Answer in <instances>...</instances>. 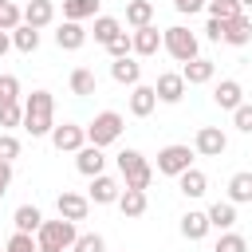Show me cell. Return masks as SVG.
I'll list each match as a JSON object with an SVG mask.
<instances>
[{
	"mask_svg": "<svg viewBox=\"0 0 252 252\" xmlns=\"http://www.w3.org/2000/svg\"><path fill=\"white\" fill-rule=\"evenodd\" d=\"M24 130L32 138H43L55 130V98L51 91H32L24 98Z\"/></svg>",
	"mask_w": 252,
	"mask_h": 252,
	"instance_id": "cell-1",
	"label": "cell"
},
{
	"mask_svg": "<svg viewBox=\"0 0 252 252\" xmlns=\"http://www.w3.org/2000/svg\"><path fill=\"white\" fill-rule=\"evenodd\" d=\"M83 130H87V146L106 150V146H114L122 138V114L118 110H98L91 118V126H83Z\"/></svg>",
	"mask_w": 252,
	"mask_h": 252,
	"instance_id": "cell-2",
	"label": "cell"
},
{
	"mask_svg": "<svg viewBox=\"0 0 252 252\" xmlns=\"http://www.w3.org/2000/svg\"><path fill=\"white\" fill-rule=\"evenodd\" d=\"M118 173H122L126 189H150V181H154V165L138 150H122L118 154Z\"/></svg>",
	"mask_w": 252,
	"mask_h": 252,
	"instance_id": "cell-3",
	"label": "cell"
},
{
	"mask_svg": "<svg viewBox=\"0 0 252 252\" xmlns=\"http://www.w3.org/2000/svg\"><path fill=\"white\" fill-rule=\"evenodd\" d=\"M75 236H79L75 220H63V217H59V220H43V224H39L35 244H39V248H63V252H67V248L75 244Z\"/></svg>",
	"mask_w": 252,
	"mask_h": 252,
	"instance_id": "cell-4",
	"label": "cell"
},
{
	"mask_svg": "<svg viewBox=\"0 0 252 252\" xmlns=\"http://www.w3.org/2000/svg\"><path fill=\"white\" fill-rule=\"evenodd\" d=\"M161 47H165L177 63L197 59V35H193L189 28H181V24H173V28H165V32H161Z\"/></svg>",
	"mask_w": 252,
	"mask_h": 252,
	"instance_id": "cell-5",
	"label": "cell"
},
{
	"mask_svg": "<svg viewBox=\"0 0 252 252\" xmlns=\"http://www.w3.org/2000/svg\"><path fill=\"white\" fill-rule=\"evenodd\" d=\"M185 169H193V150H189V146H165V150L158 154V173L181 177Z\"/></svg>",
	"mask_w": 252,
	"mask_h": 252,
	"instance_id": "cell-6",
	"label": "cell"
},
{
	"mask_svg": "<svg viewBox=\"0 0 252 252\" xmlns=\"http://www.w3.org/2000/svg\"><path fill=\"white\" fill-rule=\"evenodd\" d=\"M224 150H228V138H224L220 126H201V130H197V138H193V154H201V158H220Z\"/></svg>",
	"mask_w": 252,
	"mask_h": 252,
	"instance_id": "cell-7",
	"label": "cell"
},
{
	"mask_svg": "<svg viewBox=\"0 0 252 252\" xmlns=\"http://www.w3.org/2000/svg\"><path fill=\"white\" fill-rule=\"evenodd\" d=\"M51 146H55L59 154H79V150L87 146V130L75 126V122H63V126L51 130Z\"/></svg>",
	"mask_w": 252,
	"mask_h": 252,
	"instance_id": "cell-8",
	"label": "cell"
},
{
	"mask_svg": "<svg viewBox=\"0 0 252 252\" xmlns=\"http://www.w3.org/2000/svg\"><path fill=\"white\" fill-rule=\"evenodd\" d=\"M154 94H158V102L177 106V102L185 98V79H181V71H161L158 83H154Z\"/></svg>",
	"mask_w": 252,
	"mask_h": 252,
	"instance_id": "cell-9",
	"label": "cell"
},
{
	"mask_svg": "<svg viewBox=\"0 0 252 252\" xmlns=\"http://www.w3.org/2000/svg\"><path fill=\"white\" fill-rule=\"evenodd\" d=\"M118 197H122V181H118V177H110V173L91 177V193H87L91 205H114Z\"/></svg>",
	"mask_w": 252,
	"mask_h": 252,
	"instance_id": "cell-10",
	"label": "cell"
},
{
	"mask_svg": "<svg viewBox=\"0 0 252 252\" xmlns=\"http://www.w3.org/2000/svg\"><path fill=\"white\" fill-rule=\"evenodd\" d=\"M55 209H59V217L63 220H87V213H91V201L83 197V193H71V189H63L59 193V201H55Z\"/></svg>",
	"mask_w": 252,
	"mask_h": 252,
	"instance_id": "cell-11",
	"label": "cell"
},
{
	"mask_svg": "<svg viewBox=\"0 0 252 252\" xmlns=\"http://www.w3.org/2000/svg\"><path fill=\"white\" fill-rule=\"evenodd\" d=\"M130 51H134V55H158V51H161V32H158L154 24L134 28V32H130Z\"/></svg>",
	"mask_w": 252,
	"mask_h": 252,
	"instance_id": "cell-12",
	"label": "cell"
},
{
	"mask_svg": "<svg viewBox=\"0 0 252 252\" xmlns=\"http://www.w3.org/2000/svg\"><path fill=\"white\" fill-rule=\"evenodd\" d=\"M213 75H217V63H213V59H205V55H197V59H189V63L181 67V79H185V87L213 83Z\"/></svg>",
	"mask_w": 252,
	"mask_h": 252,
	"instance_id": "cell-13",
	"label": "cell"
},
{
	"mask_svg": "<svg viewBox=\"0 0 252 252\" xmlns=\"http://www.w3.org/2000/svg\"><path fill=\"white\" fill-rule=\"evenodd\" d=\"M213 102H217L220 110H236V106L244 102V87H240L236 79H220V83L213 87Z\"/></svg>",
	"mask_w": 252,
	"mask_h": 252,
	"instance_id": "cell-14",
	"label": "cell"
},
{
	"mask_svg": "<svg viewBox=\"0 0 252 252\" xmlns=\"http://www.w3.org/2000/svg\"><path fill=\"white\" fill-rule=\"evenodd\" d=\"M110 79H114V83H122V87H138V83H142V63H138L134 55L114 59V63H110Z\"/></svg>",
	"mask_w": 252,
	"mask_h": 252,
	"instance_id": "cell-15",
	"label": "cell"
},
{
	"mask_svg": "<svg viewBox=\"0 0 252 252\" xmlns=\"http://www.w3.org/2000/svg\"><path fill=\"white\" fill-rule=\"evenodd\" d=\"M154 106H158L154 87H146V83L130 87V114H134V118H150V114H154Z\"/></svg>",
	"mask_w": 252,
	"mask_h": 252,
	"instance_id": "cell-16",
	"label": "cell"
},
{
	"mask_svg": "<svg viewBox=\"0 0 252 252\" xmlns=\"http://www.w3.org/2000/svg\"><path fill=\"white\" fill-rule=\"evenodd\" d=\"M75 165H79L83 177H98V173L106 169V154H102L98 146H83V150L75 154Z\"/></svg>",
	"mask_w": 252,
	"mask_h": 252,
	"instance_id": "cell-17",
	"label": "cell"
},
{
	"mask_svg": "<svg viewBox=\"0 0 252 252\" xmlns=\"http://www.w3.org/2000/svg\"><path fill=\"white\" fill-rule=\"evenodd\" d=\"M51 20H55V4H51V0H28V4H24V24H28V28L39 32V28H47Z\"/></svg>",
	"mask_w": 252,
	"mask_h": 252,
	"instance_id": "cell-18",
	"label": "cell"
},
{
	"mask_svg": "<svg viewBox=\"0 0 252 252\" xmlns=\"http://www.w3.org/2000/svg\"><path fill=\"white\" fill-rule=\"evenodd\" d=\"M224 43H232V47H248V43H252V20H248L244 12L224 24Z\"/></svg>",
	"mask_w": 252,
	"mask_h": 252,
	"instance_id": "cell-19",
	"label": "cell"
},
{
	"mask_svg": "<svg viewBox=\"0 0 252 252\" xmlns=\"http://www.w3.org/2000/svg\"><path fill=\"white\" fill-rule=\"evenodd\" d=\"M55 43H59V51H79V47L87 43V32H83V24H71V20H63V24H59V32H55Z\"/></svg>",
	"mask_w": 252,
	"mask_h": 252,
	"instance_id": "cell-20",
	"label": "cell"
},
{
	"mask_svg": "<svg viewBox=\"0 0 252 252\" xmlns=\"http://www.w3.org/2000/svg\"><path fill=\"white\" fill-rule=\"evenodd\" d=\"M205 217H209V228L228 232V228L236 224V205H232V201H217V205H209V209H205Z\"/></svg>",
	"mask_w": 252,
	"mask_h": 252,
	"instance_id": "cell-21",
	"label": "cell"
},
{
	"mask_svg": "<svg viewBox=\"0 0 252 252\" xmlns=\"http://www.w3.org/2000/svg\"><path fill=\"white\" fill-rule=\"evenodd\" d=\"M177 189H181L189 201H197V197H205V189H209V177H205L201 169H185V173L177 177Z\"/></svg>",
	"mask_w": 252,
	"mask_h": 252,
	"instance_id": "cell-22",
	"label": "cell"
},
{
	"mask_svg": "<svg viewBox=\"0 0 252 252\" xmlns=\"http://www.w3.org/2000/svg\"><path fill=\"white\" fill-rule=\"evenodd\" d=\"M114 205L122 209V217H130V220H134V217H142V213H146V205H150V201H146V189H122V197H118Z\"/></svg>",
	"mask_w": 252,
	"mask_h": 252,
	"instance_id": "cell-23",
	"label": "cell"
},
{
	"mask_svg": "<svg viewBox=\"0 0 252 252\" xmlns=\"http://www.w3.org/2000/svg\"><path fill=\"white\" fill-rule=\"evenodd\" d=\"M12 224H16V232L35 236V232H39V224H43V213H39L35 205H20V209H16V217H12Z\"/></svg>",
	"mask_w": 252,
	"mask_h": 252,
	"instance_id": "cell-24",
	"label": "cell"
},
{
	"mask_svg": "<svg viewBox=\"0 0 252 252\" xmlns=\"http://www.w3.org/2000/svg\"><path fill=\"white\" fill-rule=\"evenodd\" d=\"M181 236H185V240H205V236H209V217L197 213V209H189V213L181 217Z\"/></svg>",
	"mask_w": 252,
	"mask_h": 252,
	"instance_id": "cell-25",
	"label": "cell"
},
{
	"mask_svg": "<svg viewBox=\"0 0 252 252\" xmlns=\"http://www.w3.org/2000/svg\"><path fill=\"white\" fill-rule=\"evenodd\" d=\"M228 201H232V205H248V201H252V173H248V169L228 177Z\"/></svg>",
	"mask_w": 252,
	"mask_h": 252,
	"instance_id": "cell-26",
	"label": "cell"
},
{
	"mask_svg": "<svg viewBox=\"0 0 252 252\" xmlns=\"http://www.w3.org/2000/svg\"><path fill=\"white\" fill-rule=\"evenodd\" d=\"M91 16H98V0H63V20L83 24Z\"/></svg>",
	"mask_w": 252,
	"mask_h": 252,
	"instance_id": "cell-27",
	"label": "cell"
},
{
	"mask_svg": "<svg viewBox=\"0 0 252 252\" xmlns=\"http://www.w3.org/2000/svg\"><path fill=\"white\" fill-rule=\"evenodd\" d=\"M126 24H130V28L154 24V0H130V4H126Z\"/></svg>",
	"mask_w": 252,
	"mask_h": 252,
	"instance_id": "cell-28",
	"label": "cell"
},
{
	"mask_svg": "<svg viewBox=\"0 0 252 252\" xmlns=\"http://www.w3.org/2000/svg\"><path fill=\"white\" fill-rule=\"evenodd\" d=\"M114 35H122V20H114V16H94V43H110Z\"/></svg>",
	"mask_w": 252,
	"mask_h": 252,
	"instance_id": "cell-29",
	"label": "cell"
},
{
	"mask_svg": "<svg viewBox=\"0 0 252 252\" xmlns=\"http://www.w3.org/2000/svg\"><path fill=\"white\" fill-rule=\"evenodd\" d=\"M94 87H98V79H94V71H91V67H75V71H71V91H75L79 98L94 94Z\"/></svg>",
	"mask_w": 252,
	"mask_h": 252,
	"instance_id": "cell-30",
	"label": "cell"
},
{
	"mask_svg": "<svg viewBox=\"0 0 252 252\" xmlns=\"http://www.w3.org/2000/svg\"><path fill=\"white\" fill-rule=\"evenodd\" d=\"M12 47H16V51H24V55H32V51L39 47V32H35V28H28V24H20V28L12 32Z\"/></svg>",
	"mask_w": 252,
	"mask_h": 252,
	"instance_id": "cell-31",
	"label": "cell"
},
{
	"mask_svg": "<svg viewBox=\"0 0 252 252\" xmlns=\"http://www.w3.org/2000/svg\"><path fill=\"white\" fill-rule=\"evenodd\" d=\"M20 24H24V8H20V4H12V0H0V32H8V35H12Z\"/></svg>",
	"mask_w": 252,
	"mask_h": 252,
	"instance_id": "cell-32",
	"label": "cell"
},
{
	"mask_svg": "<svg viewBox=\"0 0 252 252\" xmlns=\"http://www.w3.org/2000/svg\"><path fill=\"white\" fill-rule=\"evenodd\" d=\"M205 8H209V20H220V24H228V20L240 16V4L236 0H209Z\"/></svg>",
	"mask_w": 252,
	"mask_h": 252,
	"instance_id": "cell-33",
	"label": "cell"
},
{
	"mask_svg": "<svg viewBox=\"0 0 252 252\" xmlns=\"http://www.w3.org/2000/svg\"><path fill=\"white\" fill-rule=\"evenodd\" d=\"M12 126H24V106H20V102L0 106V130H4V134H12Z\"/></svg>",
	"mask_w": 252,
	"mask_h": 252,
	"instance_id": "cell-34",
	"label": "cell"
},
{
	"mask_svg": "<svg viewBox=\"0 0 252 252\" xmlns=\"http://www.w3.org/2000/svg\"><path fill=\"white\" fill-rule=\"evenodd\" d=\"M71 252H106V240L98 232H79L75 244H71Z\"/></svg>",
	"mask_w": 252,
	"mask_h": 252,
	"instance_id": "cell-35",
	"label": "cell"
},
{
	"mask_svg": "<svg viewBox=\"0 0 252 252\" xmlns=\"http://www.w3.org/2000/svg\"><path fill=\"white\" fill-rule=\"evenodd\" d=\"M20 102V79L16 75H0V106Z\"/></svg>",
	"mask_w": 252,
	"mask_h": 252,
	"instance_id": "cell-36",
	"label": "cell"
},
{
	"mask_svg": "<svg viewBox=\"0 0 252 252\" xmlns=\"http://www.w3.org/2000/svg\"><path fill=\"white\" fill-rule=\"evenodd\" d=\"M213 252H248V240L240 232H220V240H217Z\"/></svg>",
	"mask_w": 252,
	"mask_h": 252,
	"instance_id": "cell-37",
	"label": "cell"
},
{
	"mask_svg": "<svg viewBox=\"0 0 252 252\" xmlns=\"http://www.w3.org/2000/svg\"><path fill=\"white\" fill-rule=\"evenodd\" d=\"M4 252H39V244H35V236H28V232H12V240L4 244Z\"/></svg>",
	"mask_w": 252,
	"mask_h": 252,
	"instance_id": "cell-38",
	"label": "cell"
},
{
	"mask_svg": "<svg viewBox=\"0 0 252 252\" xmlns=\"http://www.w3.org/2000/svg\"><path fill=\"white\" fill-rule=\"evenodd\" d=\"M232 126H236L240 134H252V102H240V106L232 110Z\"/></svg>",
	"mask_w": 252,
	"mask_h": 252,
	"instance_id": "cell-39",
	"label": "cell"
},
{
	"mask_svg": "<svg viewBox=\"0 0 252 252\" xmlns=\"http://www.w3.org/2000/svg\"><path fill=\"white\" fill-rule=\"evenodd\" d=\"M20 158V138L0 130V161H16Z\"/></svg>",
	"mask_w": 252,
	"mask_h": 252,
	"instance_id": "cell-40",
	"label": "cell"
},
{
	"mask_svg": "<svg viewBox=\"0 0 252 252\" xmlns=\"http://www.w3.org/2000/svg\"><path fill=\"white\" fill-rule=\"evenodd\" d=\"M106 51H110V59H126V55H134V51H130V32L114 35V39L106 43Z\"/></svg>",
	"mask_w": 252,
	"mask_h": 252,
	"instance_id": "cell-41",
	"label": "cell"
},
{
	"mask_svg": "<svg viewBox=\"0 0 252 252\" xmlns=\"http://www.w3.org/2000/svg\"><path fill=\"white\" fill-rule=\"evenodd\" d=\"M173 8H177L181 16H193V12H201V8H205V0H173Z\"/></svg>",
	"mask_w": 252,
	"mask_h": 252,
	"instance_id": "cell-42",
	"label": "cell"
},
{
	"mask_svg": "<svg viewBox=\"0 0 252 252\" xmlns=\"http://www.w3.org/2000/svg\"><path fill=\"white\" fill-rule=\"evenodd\" d=\"M205 35H209L213 43H220V39H224V24H220V20H209V24H205Z\"/></svg>",
	"mask_w": 252,
	"mask_h": 252,
	"instance_id": "cell-43",
	"label": "cell"
},
{
	"mask_svg": "<svg viewBox=\"0 0 252 252\" xmlns=\"http://www.w3.org/2000/svg\"><path fill=\"white\" fill-rule=\"evenodd\" d=\"M8 185H12V161H0V197L8 193Z\"/></svg>",
	"mask_w": 252,
	"mask_h": 252,
	"instance_id": "cell-44",
	"label": "cell"
},
{
	"mask_svg": "<svg viewBox=\"0 0 252 252\" xmlns=\"http://www.w3.org/2000/svg\"><path fill=\"white\" fill-rule=\"evenodd\" d=\"M8 47H12V35H8V32H0V55H4Z\"/></svg>",
	"mask_w": 252,
	"mask_h": 252,
	"instance_id": "cell-45",
	"label": "cell"
},
{
	"mask_svg": "<svg viewBox=\"0 0 252 252\" xmlns=\"http://www.w3.org/2000/svg\"><path fill=\"white\" fill-rule=\"evenodd\" d=\"M236 4H240V12H248V8H252V0H236Z\"/></svg>",
	"mask_w": 252,
	"mask_h": 252,
	"instance_id": "cell-46",
	"label": "cell"
},
{
	"mask_svg": "<svg viewBox=\"0 0 252 252\" xmlns=\"http://www.w3.org/2000/svg\"><path fill=\"white\" fill-rule=\"evenodd\" d=\"M39 252H63V248H39Z\"/></svg>",
	"mask_w": 252,
	"mask_h": 252,
	"instance_id": "cell-47",
	"label": "cell"
},
{
	"mask_svg": "<svg viewBox=\"0 0 252 252\" xmlns=\"http://www.w3.org/2000/svg\"><path fill=\"white\" fill-rule=\"evenodd\" d=\"M12 4H16V0H12Z\"/></svg>",
	"mask_w": 252,
	"mask_h": 252,
	"instance_id": "cell-48",
	"label": "cell"
},
{
	"mask_svg": "<svg viewBox=\"0 0 252 252\" xmlns=\"http://www.w3.org/2000/svg\"><path fill=\"white\" fill-rule=\"evenodd\" d=\"M205 4H209V0H205Z\"/></svg>",
	"mask_w": 252,
	"mask_h": 252,
	"instance_id": "cell-49",
	"label": "cell"
},
{
	"mask_svg": "<svg viewBox=\"0 0 252 252\" xmlns=\"http://www.w3.org/2000/svg\"><path fill=\"white\" fill-rule=\"evenodd\" d=\"M0 252H4V248H0Z\"/></svg>",
	"mask_w": 252,
	"mask_h": 252,
	"instance_id": "cell-50",
	"label": "cell"
}]
</instances>
